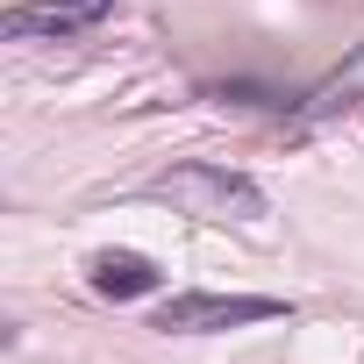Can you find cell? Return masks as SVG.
Wrapping results in <instances>:
<instances>
[{
	"mask_svg": "<svg viewBox=\"0 0 364 364\" xmlns=\"http://www.w3.org/2000/svg\"><path fill=\"white\" fill-rule=\"evenodd\" d=\"M279 314H293V307L272 293H171V300H157L150 328L157 336H229V328H257Z\"/></svg>",
	"mask_w": 364,
	"mask_h": 364,
	"instance_id": "7a4b0ae2",
	"label": "cell"
},
{
	"mask_svg": "<svg viewBox=\"0 0 364 364\" xmlns=\"http://www.w3.org/2000/svg\"><path fill=\"white\" fill-rule=\"evenodd\" d=\"M86 286L122 307V300H150V293L164 286V272H157L143 250H93V257H86Z\"/></svg>",
	"mask_w": 364,
	"mask_h": 364,
	"instance_id": "277c9868",
	"label": "cell"
},
{
	"mask_svg": "<svg viewBox=\"0 0 364 364\" xmlns=\"http://www.w3.org/2000/svg\"><path fill=\"white\" fill-rule=\"evenodd\" d=\"M143 193L150 200H171L178 215H200V222H264L272 215L264 186L250 171H229V164H171V171L150 178Z\"/></svg>",
	"mask_w": 364,
	"mask_h": 364,
	"instance_id": "6da1fadb",
	"label": "cell"
},
{
	"mask_svg": "<svg viewBox=\"0 0 364 364\" xmlns=\"http://www.w3.org/2000/svg\"><path fill=\"white\" fill-rule=\"evenodd\" d=\"M122 0H15L0 15V36L8 43H72V36H93Z\"/></svg>",
	"mask_w": 364,
	"mask_h": 364,
	"instance_id": "3957f363",
	"label": "cell"
}]
</instances>
